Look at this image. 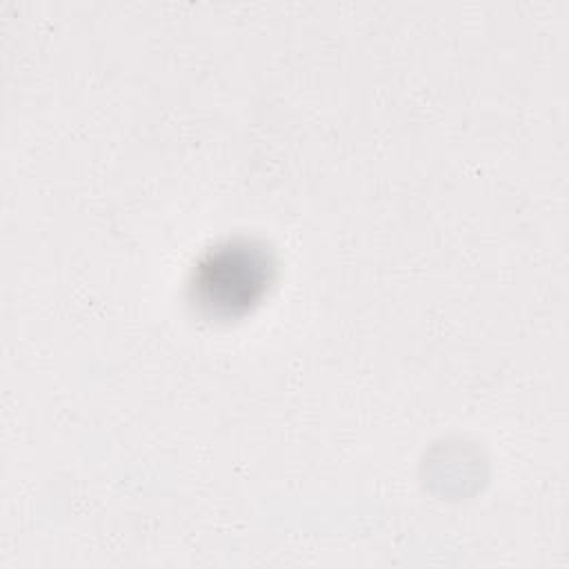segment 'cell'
Listing matches in <instances>:
<instances>
[{"label":"cell","mask_w":569,"mask_h":569,"mask_svg":"<svg viewBox=\"0 0 569 569\" xmlns=\"http://www.w3.org/2000/svg\"><path fill=\"white\" fill-rule=\"evenodd\" d=\"M269 258L249 242H229L211 249L193 271L196 300L216 313L247 309L269 282Z\"/></svg>","instance_id":"6da1fadb"}]
</instances>
